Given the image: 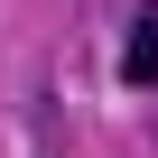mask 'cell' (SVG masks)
<instances>
[{"mask_svg": "<svg viewBox=\"0 0 158 158\" xmlns=\"http://www.w3.org/2000/svg\"><path fill=\"white\" fill-rule=\"evenodd\" d=\"M121 84H139V93L158 84V10H139V19H130V47H121Z\"/></svg>", "mask_w": 158, "mask_h": 158, "instance_id": "1", "label": "cell"}]
</instances>
